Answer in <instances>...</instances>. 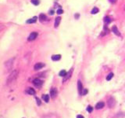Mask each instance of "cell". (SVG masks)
Listing matches in <instances>:
<instances>
[{"label":"cell","instance_id":"obj_19","mask_svg":"<svg viewBox=\"0 0 125 118\" xmlns=\"http://www.w3.org/2000/svg\"><path fill=\"white\" fill-rule=\"evenodd\" d=\"M31 3L34 4L35 6H38V5L40 3V1L39 0H31Z\"/></svg>","mask_w":125,"mask_h":118},{"label":"cell","instance_id":"obj_4","mask_svg":"<svg viewBox=\"0 0 125 118\" xmlns=\"http://www.w3.org/2000/svg\"><path fill=\"white\" fill-rule=\"evenodd\" d=\"M57 94H58V91L56 89V87H52L51 88L50 90V96L52 98H55L56 96H57Z\"/></svg>","mask_w":125,"mask_h":118},{"label":"cell","instance_id":"obj_9","mask_svg":"<svg viewBox=\"0 0 125 118\" xmlns=\"http://www.w3.org/2000/svg\"><path fill=\"white\" fill-rule=\"evenodd\" d=\"M37 36H38V33L37 32H31L30 34V36H28V41H32V40H35V39L37 38Z\"/></svg>","mask_w":125,"mask_h":118},{"label":"cell","instance_id":"obj_22","mask_svg":"<svg viewBox=\"0 0 125 118\" xmlns=\"http://www.w3.org/2000/svg\"><path fill=\"white\" fill-rule=\"evenodd\" d=\"M104 21L106 24H109L110 23V21H111V20H110L109 18H108V17H106V18H104Z\"/></svg>","mask_w":125,"mask_h":118},{"label":"cell","instance_id":"obj_16","mask_svg":"<svg viewBox=\"0 0 125 118\" xmlns=\"http://www.w3.org/2000/svg\"><path fill=\"white\" fill-rule=\"evenodd\" d=\"M36 21H37V18H36V17H35V18L28 20V21H27V23H28V24H33V23H35Z\"/></svg>","mask_w":125,"mask_h":118},{"label":"cell","instance_id":"obj_2","mask_svg":"<svg viewBox=\"0 0 125 118\" xmlns=\"http://www.w3.org/2000/svg\"><path fill=\"white\" fill-rule=\"evenodd\" d=\"M14 60H15V58H10L9 60H8L7 61H6L4 64L5 67L7 68V70H9L11 69L12 68H13V63H14Z\"/></svg>","mask_w":125,"mask_h":118},{"label":"cell","instance_id":"obj_25","mask_svg":"<svg viewBox=\"0 0 125 118\" xmlns=\"http://www.w3.org/2000/svg\"><path fill=\"white\" fill-rule=\"evenodd\" d=\"M87 93H88V90L87 89H84V90H83V91H82V95H87Z\"/></svg>","mask_w":125,"mask_h":118},{"label":"cell","instance_id":"obj_10","mask_svg":"<svg viewBox=\"0 0 125 118\" xmlns=\"http://www.w3.org/2000/svg\"><path fill=\"white\" fill-rule=\"evenodd\" d=\"M112 31H113V32L115 35H117V36H121V33H120V32L118 30V28H117V27L116 25H113V28H112Z\"/></svg>","mask_w":125,"mask_h":118},{"label":"cell","instance_id":"obj_21","mask_svg":"<svg viewBox=\"0 0 125 118\" xmlns=\"http://www.w3.org/2000/svg\"><path fill=\"white\" fill-rule=\"evenodd\" d=\"M113 73H109V74L106 77V80H110L113 78Z\"/></svg>","mask_w":125,"mask_h":118},{"label":"cell","instance_id":"obj_1","mask_svg":"<svg viewBox=\"0 0 125 118\" xmlns=\"http://www.w3.org/2000/svg\"><path fill=\"white\" fill-rule=\"evenodd\" d=\"M18 74H19L18 70H16V69L13 70V72H12L10 74H9L8 78H7L6 84L7 85H9L10 83H13L14 81L16 80V78H17V77H18Z\"/></svg>","mask_w":125,"mask_h":118},{"label":"cell","instance_id":"obj_12","mask_svg":"<svg viewBox=\"0 0 125 118\" xmlns=\"http://www.w3.org/2000/svg\"><path fill=\"white\" fill-rule=\"evenodd\" d=\"M27 93H28V94H29V95H35L36 94V91L33 89V88L29 87L28 89L27 90Z\"/></svg>","mask_w":125,"mask_h":118},{"label":"cell","instance_id":"obj_14","mask_svg":"<svg viewBox=\"0 0 125 118\" xmlns=\"http://www.w3.org/2000/svg\"><path fill=\"white\" fill-rule=\"evenodd\" d=\"M39 20H40L41 22H43L47 20V18H46V16L44 14H41L40 15H39Z\"/></svg>","mask_w":125,"mask_h":118},{"label":"cell","instance_id":"obj_5","mask_svg":"<svg viewBox=\"0 0 125 118\" xmlns=\"http://www.w3.org/2000/svg\"><path fill=\"white\" fill-rule=\"evenodd\" d=\"M108 105H109V108H113L115 106V105H116V101L113 97L109 98V99L108 100Z\"/></svg>","mask_w":125,"mask_h":118},{"label":"cell","instance_id":"obj_29","mask_svg":"<svg viewBox=\"0 0 125 118\" xmlns=\"http://www.w3.org/2000/svg\"><path fill=\"white\" fill-rule=\"evenodd\" d=\"M124 9H125V6H124Z\"/></svg>","mask_w":125,"mask_h":118},{"label":"cell","instance_id":"obj_7","mask_svg":"<svg viewBox=\"0 0 125 118\" xmlns=\"http://www.w3.org/2000/svg\"><path fill=\"white\" fill-rule=\"evenodd\" d=\"M73 68H70V70L67 73V75L65 76L64 77H63V82H65V81H67V80H69V79L71 77V75L73 73Z\"/></svg>","mask_w":125,"mask_h":118},{"label":"cell","instance_id":"obj_24","mask_svg":"<svg viewBox=\"0 0 125 118\" xmlns=\"http://www.w3.org/2000/svg\"><path fill=\"white\" fill-rule=\"evenodd\" d=\"M56 13H57L58 14H62L63 13V9H59L57 11H56Z\"/></svg>","mask_w":125,"mask_h":118},{"label":"cell","instance_id":"obj_27","mask_svg":"<svg viewBox=\"0 0 125 118\" xmlns=\"http://www.w3.org/2000/svg\"><path fill=\"white\" fill-rule=\"evenodd\" d=\"M77 118H85V117H83L82 115H77Z\"/></svg>","mask_w":125,"mask_h":118},{"label":"cell","instance_id":"obj_15","mask_svg":"<svg viewBox=\"0 0 125 118\" xmlns=\"http://www.w3.org/2000/svg\"><path fill=\"white\" fill-rule=\"evenodd\" d=\"M61 58V55L60 54H55V55H52V61H59L60 60Z\"/></svg>","mask_w":125,"mask_h":118},{"label":"cell","instance_id":"obj_26","mask_svg":"<svg viewBox=\"0 0 125 118\" xmlns=\"http://www.w3.org/2000/svg\"><path fill=\"white\" fill-rule=\"evenodd\" d=\"M36 101H37V104H38V105H41V100L39 99L38 98H36Z\"/></svg>","mask_w":125,"mask_h":118},{"label":"cell","instance_id":"obj_28","mask_svg":"<svg viewBox=\"0 0 125 118\" xmlns=\"http://www.w3.org/2000/svg\"><path fill=\"white\" fill-rule=\"evenodd\" d=\"M49 14H51V15H53V14H54V11H53V10H51V11L49 12Z\"/></svg>","mask_w":125,"mask_h":118},{"label":"cell","instance_id":"obj_8","mask_svg":"<svg viewBox=\"0 0 125 118\" xmlns=\"http://www.w3.org/2000/svg\"><path fill=\"white\" fill-rule=\"evenodd\" d=\"M77 88H78V92H79L80 95H82V91H83V85H82V83L81 80H78L77 81Z\"/></svg>","mask_w":125,"mask_h":118},{"label":"cell","instance_id":"obj_11","mask_svg":"<svg viewBox=\"0 0 125 118\" xmlns=\"http://www.w3.org/2000/svg\"><path fill=\"white\" fill-rule=\"evenodd\" d=\"M105 106V103L103 102H98L96 105H95V109H102Z\"/></svg>","mask_w":125,"mask_h":118},{"label":"cell","instance_id":"obj_17","mask_svg":"<svg viewBox=\"0 0 125 118\" xmlns=\"http://www.w3.org/2000/svg\"><path fill=\"white\" fill-rule=\"evenodd\" d=\"M42 99L45 101V102H48V101H49V95H42Z\"/></svg>","mask_w":125,"mask_h":118},{"label":"cell","instance_id":"obj_3","mask_svg":"<svg viewBox=\"0 0 125 118\" xmlns=\"http://www.w3.org/2000/svg\"><path fill=\"white\" fill-rule=\"evenodd\" d=\"M33 84L38 88L41 87V86H42V84H43V81L39 80V79H38V78H36L33 80Z\"/></svg>","mask_w":125,"mask_h":118},{"label":"cell","instance_id":"obj_13","mask_svg":"<svg viewBox=\"0 0 125 118\" xmlns=\"http://www.w3.org/2000/svg\"><path fill=\"white\" fill-rule=\"evenodd\" d=\"M60 21H61L60 17H58V18H56V20H55V28H58V26L60 25Z\"/></svg>","mask_w":125,"mask_h":118},{"label":"cell","instance_id":"obj_23","mask_svg":"<svg viewBox=\"0 0 125 118\" xmlns=\"http://www.w3.org/2000/svg\"><path fill=\"white\" fill-rule=\"evenodd\" d=\"M87 110H88V112H89V113H92V110H93V107H92L91 105H89V106L87 107Z\"/></svg>","mask_w":125,"mask_h":118},{"label":"cell","instance_id":"obj_6","mask_svg":"<svg viewBox=\"0 0 125 118\" xmlns=\"http://www.w3.org/2000/svg\"><path fill=\"white\" fill-rule=\"evenodd\" d=\"M45 64L42 63V62H38V63H36L35 66H34V69L35 70H39L41 69V68H42L43 67H45Z\"/></svg>","mask_w":125,"mask_h":118},{"label":"cell","instance_id":"obj_20","mask_svg":"<svg viewBox=\"0 0 125 118\" xmlns=\"http://www.w3.org/2000/svg\"><path fill=\"white\" fill-rule=\"evenodd\" d=\"M97 13H99V9H98L97 7H95V8H93L92 10V14H96Z\"/></svg>","mask_w":125,"mask_h":118},{"label":"cell","instance_id":"obj_18","mask_svg":"<svg viewBox=\"0 0 125 118\" xmlns=\"http://www.w3.org/2000/svg\"><path fill=\"white\" fill-rule=\"evenodd\" d=\"M67 72H66V70L64 69H63V70H61L60 73H59V76L60 77H64L66 75H67Z\"/></svg>","mask_w":125,"mask_h":118}]
</instances>
